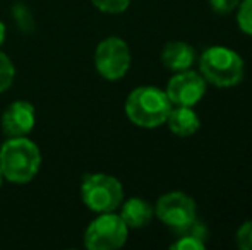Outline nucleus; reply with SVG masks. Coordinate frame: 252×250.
Instances as JSON below:
<instances>
[{
  "mask_svg": "<svg viewBox=\"0 0 252 250\" xmlns=\"http://www.w3.org/2000/svg\"><path fill=\"white\" fill-rule=\"evenodd\" d=\"M41 167V153L28 137H9L0 147V170L7 182L30 184Z\"/></svg>",
  "mask_w": 252,
  "mask_h": 250,
  "instance_id": "f257e3e1",
  "label": "nucleus"
},
{
  "mask_svg": "<svg viewBox=\"0 0 252 250\" xmlns=\"http://www.w3.org/2000/svg\"><path fill=\"white\" fill-rule=\"evenodd\" d=\"M172 107L165 91L155 86H139L127 96L126 115L134 125L156 129L166 122Z\"/></svg>",
  "mask_w": 252,
  "mask_h": 250,
  "instance_id": "f03ea898",
  "label": "nucleus"
},
{
  "mask_svg": "<svg viewBox=\"0 0 252 250\" xmlns=\"http://www.w3.org/2000/svg\"><path fill=\"white\" fill-rule=\"evenodd\" d=\"M201 76L216 87H233L244 79L246 65L237 52L225 47H209L199 58Z\"/></svg>",
  "mask_w": 252,
  "mask_h": 250,
  "instance_id": "7ed1b4c3",
  "label": "nucleus"
},
{
  "mask_svg": "<svg viewBox=\"0 0 252 250\" xmlns=\"http://www.w3.org/2000/svg\"><path fill=\"white\" fill-rule=\"evenodd\" d=\"M81 199L93 213H115L124 202L119 178L105 173H88L81 182Z\"/></svg>",
  "mask_w": 252,
  "mask_h": 250,
  "instance_id": "20e7f679",
  "label": "nucleus"
},
{
  "mask_svg": "<svg viewBox=\"0 0 252 250\" xmlns=\"http://www.w3.org/2000/svg\"><path fill=\"white\" fill-rule=\"evenodd\" d=\"M129 226L120 214L101 213L84 231V245L90 250H115L127 242Z\"/></svg>",
  "mask_w": 252,
  "mask_h": 250,
  "instance_id": "39448f33",
  "label": "nucleus"
},
{
  "mask_svg": "<svg viewBox=\"0 0 252 250\" xmlns=\"http://www.w3.org/2000/svg\"><path fill=\"white\" fill-rule=\"evenodd\" d=\"M130 50L129 45L119 36H110L100 41L94 52V67L106 81H119L129 72Z\"/></svg>",
  "mask_w": 252,
  "mask_h": 250,
  "instance_id": "423d86ee",
  "label": "nucleus"
},
{
  "mask_svg": "<svg viewBox=\"0 0 252 250\" xmlns=\"http://www.w3.org/2000/svg\"><path fill=\"white\" fill-rule=\"evenodd\" d=\"M155 214L163 224L175 231L196 220L197 207L192 197L175 190V192L163 194L159 197L155 206Z\"/></svg>",
  "mask_w": 252,
  "mask_h": 250,
  "instance_id": "0eeeda50",
  "label": "nucleus"
},
{
  "mask_svg": "<svg viewBox=\"0 0 252 250\" xmlns=\"http://www.w3.org/2000/svg\"><path fill=\"white\" fill-rule=\"evenodd\" d=\"M166 96L175 107H194L206 93V79L194 70H180L166 84Z\"/></svg>",
  "mask_w": 252,
  "mask_h": 250,
  "instance_id": "6e6552de",
  "label": "nucleus"
},
{
  "mask_svg": "<svg viewBox=\"0 0 252 250\" xmlns=\"http://www.w3.org/2000/svg\"><path fill=\"white\" fill-rule=\"evenodd\" d=\"M34 124V107L28 101H14L2 113V130L7 137H26Z\"/></svg>",
  "mask_w": 252,
  "mask_h": 250,
  "instance_id": "1a4fd4ad",
  "label": "nucleus"
},
{
  "mask_svg": "<svg viewBox=\"0 0 252 250\" xmlns=\"http://www.w3.org/2000/svg\"><path fill=\"white\" fill-rule=\"evenodd\" d=\"M161 62L173 72L187 70L196 62V52L186 41H168L161 50Z\"/></svg>",
  "mask_w": 252,
  "mask_h": 250,
  "instance_id": "9d476101",
  "label": "nucleus"
},
{
  "mask_svg": "<svg viewBox=\"0 0 252 250\" xmlns=\"http://www.w3.org/2000/svg\"><path fill=\"white\" fill-rule=\"evenodd\" d=\"M165 124H168L170 132H173L175 136L190 137L199 130L201 120L196 111L192 110V107H172Z\"/></svg>",
  "mask_w": 252,
  "mask_h": 250,
  "instance_id": "9b49d317",
  "label": "nucleus"
},
{
  "mask_svg": "<svg viewBox=\"0 0 252 250\" xmlns=\"http://www.w3.org/2000/svg\"><path fill=\"white\" fill-rule=\"evenodd\" d=\"M120 218L124 220V223L129 228H144L151 223L153 214H155V207L150 202H146L144 199L139 197H132V199L126 200L124 204H120Z\"/></svg>",
  "mask_w": 252,
  "mask_h": 250,
  "instance_id": "f8f14e48",
  "label": "nucleus"
},
{
  "mask_svg": "<svg viewBox=\"0 0 252 250\" xmlns=\"http://www.w3.org/2000/svg\"><path fill=\"white\" fill-rule=\"evenodd\" d=\"M10 14H12V21L17 26V29L23 34H33L34 28H36V23H34V17L31 9L23 2H17L12 5L10 9Z\"/></svg>",
  "mask_w": 252,
  "mask_h": 250,
  "instance_id": "ddd939ff",
  "label": "nucleus"
},
{
  "mask_svg": "<svg viewBox=\"0 0 252 250\" xmlns=\"http://www.w3.org/2000/svg\"><path fill=\"white\" fill-rule=\"evenodd\" d=\"M14 77H16V67L3 52H0V93L12 86Z\"/></svg>",
  "mask_w": 252,
  "mask_h": 250,
  "instance_id": "4468645a",
  "label": "nucleus"
},
{
  "mask_svg": "<svg viewBox=\"0 0 252 250\" xmlns=\"http://www.w3.org/2000/svg\"><path fill=\"white\" fill-rule=\"evenodd\" d=\"M237 24L240 31L252 36V0H242L237 7Z\"/></svg>",
  "mask_w": 252,
  "mask_h": 250,
  "instance_id": "2eb2a0df",
  "label": "nucleus"
},
{
  "mask_svg": "<svg viewBox=\"0 0 252 250\" xmlns=\"http://www.w3.org/2000/svg\"><path fill=\"white\" fill-rule=\"evenodd\" d=\"M175 233H177V237H192L202 242H208V235H209L206 224L202 223L201 220H197V218L194 221H190L189 224H186V226L175 230Z\"/></svg>",
  "mask_w": 252,
  "mask_h": 250,
  "instance_id": "dca6fc26",
  "label": "nucleus"
},
{
  "mask_svg": "<svg viewBox=\"0 0 252 250\" xmlns=\"http://www.w3.org/2000/svg\"><path fill=\"white\" fill-rule=\"evenodd\" d=\"M91 2L96 9L106 14H120L130 5V0H91Z\"/></svg>",
  "mask_w": 252,
  "mask_h": 250,
  "instance_id": "f3484780",
  "label": "nucleus"
},
{
  "mask_svg": "<svg viewBox=\"0 0 252 250\" xmlns=\"http://www.w3.org/2000/svg\"><path fill=\"white\" fill-rule=\"evenodd\" d=\"M237 247L242 250H252V221H246L235 233Z\"/></svg>",
  "mask_w": 252,
  "mask_h": 250,
  "instance_id": "a211bd4d",
  "label": "nucleus"
},
{
  "mask_svg": "<svg viewBox=\"0 0 252 250\" xmlns=\"http://www.w3.org/2000/svg\"><path fill=\"white\" fill-rule=\"evenodd\" d=\"M172 250H204L206 249V242L197 240L192 237H179L177 242H173L170 245Z\"/></svg>",
  "mask_w": 252,
  "mask_h": 250,
  "instance_id": "6ab92c4d",
  "label": "nucleus"
},
{
  "mask_svg": "<svg viewBox=\"0 0 252 250\" xmlns=\"http://www.w3.org/2000/svg\"><path fill=\"white\" fill-rule=\"evenodd\" d=\"M208 2L213 12L225 16V14H232L239 7L240 0H208Z\"/></svg>",
  "mask_w": 252,
  "mask_h": 250,
  "instance_id": "aec40b11",
  "label": "nucleus"
},
{
  "mask_svg": "<svg viewBox=\"0 0 252 250\" xmlns=\"http://www.w3.org/2000/svg\"><path fill=\"white\" fill-rule=\"evenodd\" d=\"M3 40H5V24H3L2 19H0V45L3 43Z\"/></svg>",
  "mask_w": 252,
  "mask_h": 250,
  "instance_id": "412c9836",
  "label": "nucleus"
},
{
  "mask_svg": "<svg viewBox=\"0 0 252 250\" xmlns=\"http://www.w3.org/2000/svg\"><path fill=\"white\" fill-rule=\"evenodd\" d=\"M2 180H3V175H2V170H0V187H2Z\"/></svg>",
  "mask_w": 252,
  "mask_h": 250,
  "instance_id": "4be33fe9",
  "label": "nucleus"
}]
</instances>
